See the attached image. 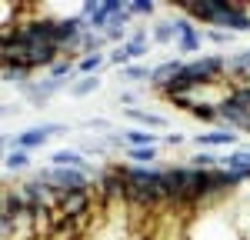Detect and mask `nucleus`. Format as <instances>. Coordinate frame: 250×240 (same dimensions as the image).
Returning <instances> with one entry per match:
<instances>
[{"instance_id":"obj_1","label":"nucleus","mask_w":250,"mask_h":240,"mask_svg":"<svg viewBox=\"0 0 250 240\" xmlns=\"http://www.w3.org/2000/svg\"><path fill=\"white\" fill-rule=\"evenodd\" d=\"M37 180L60 190V194H67V190H90L87 170H77V167H47V170L37 174Z\"/></svg>"},{"instance_id":"obj_2","label":"nucleus","mask_w":250,"mask_h":240,"mask_svg":"<svg viewBox=\"0 0 250 240\" xmlns=\"http://www.w3.org/2000/svg\"><path fill=\"white\" fill-rule=\"evenodd\" d=\"M230 10H233L230 0H184V14L193 20H204L210 27H224Z\"/></svg>"},{"instance_id":"obj_3","label":"nucleus","mask_w":250,"mask_h":240,"mask_svg":"<svg viewBox=\"0 0 250 240\" xmlns=\"http://www.w3.org/2000/svg\"><path fill=\"white\" fill-rule=\"evenodd\" d=\"M90 210H94V197H90V190H67V194H60V200H57L54 220H57V227H60L63 220L90 217Z\"/></svg>"},{"instance_id":"obj_4","label":"nucleus","mask_w":250,"mask_h":240,"mask_svg":"<svg viewBox=\"0 0 250 240\" xmlns=\"http://www.w3.org/2000/svg\"><path fill=\"white\" fill-rule=\"evenodd\" d=\"M67 127L63 123H40V127H30V130H20L17 137H14V143H17V150H37V147H43L47 140L54 137V134H63Z\"/></svg>"},{"instance_id":"obj_5","label":"nucleus","mask_w":250,"mask_h":240,"mask_svg":"<svg viewBox=\"0 0 250 240\" xmlns=\"http://www.w3.org/2000/svg\"><path fill=\"white\" fill-rule=\"evenodd\" d=\"M144 50H147V37L137 30L127 43H120L114 54H110V63H117V67H130V60H134V57H144Z\"/></svg>"},{"instance_id":"obj_6","label":"nucleus","mask_w":250,"mask_h":240,"mask_svg":"<svg viewBox=\"0 0 250 240\" xmlns=\"http://www.w3.org/2000/svg\"><path fill=\"white\" fill-rule=\"evenodd\" d=\"M180 70H184V60H170V63H160V67H154V77H150V83H154V87H160V90H167L173 80L180 77Z\"/></svg>"},{"instance_id":"obj_7","label":"nucleus","mask_w":250,"mask_h":240,"mask_svg":"<svg viewBox=\"0 0 250 240\" xmlns=\"http://www.w3.org/2000/svg\"><path fill=\"white\" fill-rule=\"evenodd\" d=\"M200 147H233L237 143V130H207V134H200V137H193Z\"/></svg>"},{"instance_id":"obj_8","label":"nucleus","mask_w":250,"mask_h":240,"mask_svg":"<svg viewBox=\"0 0 250 240\" xmlns=\"http://www.w3.org/2000/svg\"><path fill=\"white\" fill-rule=\"evenodd\" d=\"M230 174H237V177L244 180V177H250V150H230L227 157L220 160Z\"/></svg>"},{"instance_id":"obj_9","label":"nucleus","mask_w":250,"mask_h":240,"mask_svg":"<svg viewBox=\"0 0 250 240\" xmlns=\"http://www.w3.org/2000/svg\"><path fill=\"white\" fill-rule=\"evenodd\" d=\"M173 27H177V40H180V50H184V54H193V50L200 47V37H197V30L190 27V20H173Z\"/></svg>"},{"instance_id":"obj_10","label":"nucleus","mask_w":250,"mask_h":240,"mask_svg":"<svg viewBox=\"0 0 250 240\" xmlns=\"http://www.w3.org/2000/svg\"><path fill=\"white\" fill-rule=\"evenodd\" d=\"M50 167H77V170H90V163L83 160V150H57L50 157Z\"/></svg>"},{"instance_id":"obj_11","label":"nucleus","mask_w":250,"mask_h":240,"mask_svg":"<svg viewBox=\"0 0 250 240\" xmlns=\"http://www.w3.org/2000/svg\"><path fill=\"white\" fill-rule=\"evenodd\" d=\"M3 80H7V83H17V87H27V83H30V67H23V63H7V67H3Z\"/></svg>"},{"instance_id":"obj_12","label":"nucleus","mask_w":250,"mask_h":240,"mask_svg":"<svg viewBox=\"0 0 250 240\" xmlns=\"http://www.w3.org/2000/svg\"><path fill=\"white\" fill-rule=\"evenodd\" d=\"M127 117L137 120V123H140L144 130H160V127L167 123L164 117H157V114H147V110H127Z\"/></svg>"},{"instance_id":"obj_13","label":"nucleus","mask_w":250,"mask_h":240,"mask_svg":"<svg viewBox=\"0 0 250 240\" xmlns=\"http://www.w3.org/2000/svg\"><path fill=\"white\" fill-rule=\"evenodd\" d=\"M3 167H7V174H14V170H27V167H30V154H27V150H7Z\"/></svg>"},{"instance_id":"obj_14","label":"nucleus","mask_w":250,"mask_h":240,"mask_svg":"<svg viewBox=\"0 0 250 240\" xmlns=\"http://www.w3.org/2000/svg\"><path fill=\"white\" fill-rule=\"evenodd\" d=\"M127 147H157L154 130H127Z\"/></svg>"},{"instance_id":"obj_15","label":"nucleus","mask_w":250,"mask_h":240,"mask_svg":"<svg viewBox=\"0 0 250 240\" xmlns=\"http://www.w3.org/2000/svg\"><path fill=\"white\" fill-rule=\"evenodd\" d=\"M97 87H100V77H80L77 83H74V87H70V94H74V97H87V94H94Z\"/></svg>"},{"instance_id":"obj_16","label":"nucleus","mask_w":250,"mask_h":240,"mask_svg":"<svg viewBox=\"0 0 250 240\" xmlns=\"http://www.w3.org/2000/svg\"><path fill=\"white\" fill-rule=\"evenodd\" d=\"M217 163H220V160L213 157L210 150H200V154H197V157L190 160V167H193V170H217Z\"/></svg>"},{"instance_id":"obj_17","label":"nucleus","mask_w":250,"mask_h":240,"mask_svg":"<svg viewBox=\"0 0 250 240\" xmlns=\"http://www.w3.org/2000/svg\"><path fill=\"white\" fill-rule=\"evenodd\" d=\"M127 157L134 163H147V160H157V147H127Z\"/></svg>"},{"instance_id":"obj_18","label":"nucleus","mask_w":250,"mask_h":240,"mask_svg":"<svg viewBox=\"0 0 250 240\" xmlns=\"http://www.w3.org/2000/svg\"><path fill=\"white\" fill-rule=\"evenodd\" d=\"M97 67H100V54H87V57L77 63V74H83V77H94Z\"/></svg>"},{"instance_id":"obj_19","label":"nucleus","mask_w":250,"mask_h":240,"mask_svg":"<svg viewBox=\"0 0 250 240\" xmlns=\"http://www.w3.org/2000/svg\"><path fill=\"white\" fill-rule=\"evenodd\" d=\"M177 37V27L173 23H157L154 27V43H170Z\"/></svg>"},{"instance_id":"obj_20","label":"nucleus","mask_w":250,"mask_h":240,"mask_svg":"<svg viewBox=\"0 0 250 240\" xmlns=\"http://www.w3.org/2000/svg\"><path fill=\"white\" fill-rule=\"evenodd\" d=\"M124 77L137 83V80H150V77H154V70H150V67H134V63H130V67H124Z\"/></svg>"},{"instance_id":"obj_21","label":"nucleus","mask_w":250,"mask_h":240,"mask_svg":"<svg viewBox=\"0 0 250 240\" xmlns=\"http://www.w3.org/2000/svg\"><path fill=\"white\" fill-rule=\"evenodd\" d=\"M127 7H130V14H140V17H150L154 14V3L150 0H130Z\"/></svg>"},{"instance_id":"obj_22","label":"nucleus","mask_w":250,"mask_h":240,"mask_svg":"<svg viewBox=\"0 0 250 240\" xmlns=\"http://www.w3.org/2000/svg\"><path fill=\"white\" fill-rule=\"evenodd\" d=\"M87 127H90V130H107V134H110V123H107V120H100V117L87 120Z\"/></svg>"},{"instance_id":"obj_23","label":"nucleus","mask_w":250,"mask_h":240,"mask_svg":"<svg viewBox=\"0 0 250 240\" xmlns=\"http://www.w3.org/2000/svg\"><path fill=\"white\" fill-rule=\"evenodd\" d=\"M207 37H210L213 43H227V40H230V34H224V30H207Z\"/></svg>"},{"instance_id":"obj_24","label":"nucleus","mask_w":250,"mask_h":240,"mask_svg":"<svg viewBox=\"0 0 250 240\" xmlns=\"http://www.w3.org/2000/svg\"><path fill=\"white\" fill-rule=\"evenodd\" d=\"M117 100H120L124 107H134V103H137V94H127V90H124V94H120Z\"/></svg>"},{"instance_id":"obj_25","label":"nucleus","mask_w":250,"mask_h":240,"mask_svg":"<svg viewBox=\"0 0 250 240\" xmlns=\"http://www.w3.org/2000/svg\"><path fill=\"white\" fill-rule=\"evenodd\" d=\"M167 143H170V147H180V143H184V134H167Z\"/></svg>"}]
</instances>
